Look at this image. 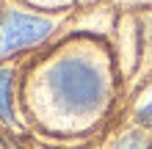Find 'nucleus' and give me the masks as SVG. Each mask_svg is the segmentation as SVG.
<instances>
[{
	"mask_svg": "<svg viewBox=\"0 0 152 149\" xmlns=\"http://www.w3.org/2000/svg\"><path fill=\"white\" fill-rule=\"evenodd\" d=\"M11 69H0V116L6 121H14V110H11Z\"/></svg>",
	"mask_w": 152,
	"mask_h": 149,
	"instance_id": "nucleus-3",
	"label": "nucleus"
},
{
	"mask_svg": "<svg viewBox=\"0 0 152 149\" xmlns=\"http://www.w3.org/2000/svg\"><path fill=\"white\" fill-rule=\"evenodd\" d=\"M116 149H141V138L138 135H124L119 144H116Z\"/></svg>",
	"mask_w": 152,
	"mask_h": 149,
	"instance_id": "nucleus-4",
	"label": "nucleus"
},
{
	"mask_svg": "<svg viewBox=\"0 0 152 149\" xmlns=\"http://www.w3.org/2000/svg\"><path fill=\"white\" fill-rule=\"evenodd\" d=\"M50 91L66 113H91L102 102V75L83 58H66L50 72Z\"/></svg>",
	"mask_w": 152,
	"mask_h": 149,
	"instance_id": "nucleus-1",
	"label": "nucleus"
},
{
	"mask_svg": "<svg viewBox=\"0 0 152 149\" xmlns=\"http://www.w3.org/2000/svg\"><path fill=\"white\" fill-rule=\"evenodd\" d=\"M50 31H53L50 20H42L36 14H22V11H6L0 20V58L36 44Z\"/></svg>",
	"mask_w": 152,
	"mask_h": 149,
	"instance_id": "nucleus-2",
	"label": "nucleus"
},
{
	"mask_svg": "<svg viewBox=\"0 0 152 149\" xmlns=\"http://www.w3.org/2000/svg\"><path fill=\"white\" fill-rule=\"evenodd\" d=\"M136 116H138V121H141V124H149V127H152V102H147L144 108H138V113H136Z\"/></svg>",
	"mask_w": 152,
	"mask_h": 149,
	"instance_id": "nucleus-5",
	"label": "nucleus"
}]
</instances>
